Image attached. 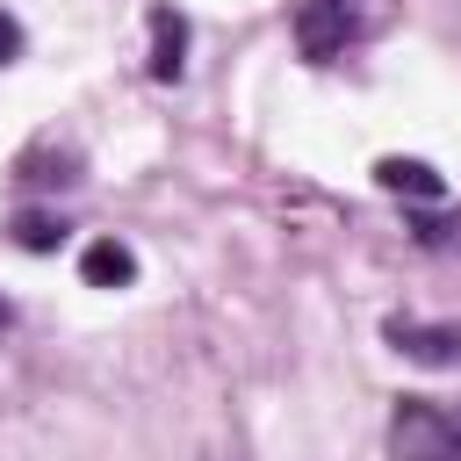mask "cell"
Returning <instances> with one entry per match:
<instances>
[{
	"label": "cell",
	"instance_id": "obj_8",
	"mask_svg": "<svg viewBox=\"0 0 461 461\" xmlns=\"http://www.w3.org/2000/svg\"><path fill=\"white\" fill-rule=\"evenodd\" d=\"M22 43H29V36H22V22L0 7V65H14V58H22Z\"/></svg>",
	"mask_w": 461,
	"mask_h": 461
},
{
	"label": "cell",
	"instance_id": "obj_4",
	"mask_svg": "<svg viewBox=\"0 0 461 461\" xmlns=\"http://www.w3.org/2000/svg\"><path fill=\"white\" fill-rule=\"evenodd\" d=\"M144 29H151V79L158 86H173L180 72H187V14H173V7H151L144 14Z\"/></svg>",
	"mask_w": 461,
	"mask_h": 461
},
{
	"label": "cell",
	"instance_id": "obj_2",
	"mask_svg": "<svg viewBox=\"0 0 461 461\" xmlns=\"http://www.w3.org/2000/svg\"><path fill=\"white\" fill-rule=\"evenodd\" d=\"M353 0H295V50L310 65H331L346 43H353Z\"/></svg>",
	"mask_w": 461,
	"mask_h": 461
},
{
	"label": "cell",
	"instance_id": "obj_3",
	"mask_svg": "<svg viewBox=\"0 0 461 461\" xmlns=\"http://www.w3.org/2000/svg\"><path fill=\"white\" fill-rule=\"evenodd\" d=\"M382 339L418 360V367H461V324H418V317H389Z\"/></svg>",
	"mask_w": 461,
	"mask_h": 461
},
{
	"label": "cell",
	"instance_id": "obj_1",
	"mask_svg": "<svg viewBox=\"0 0 461 461\" xmlns=\"http://www.w3.org/2000/svg\"><path fill=\"white\" fill-rule=\"evenodd\" d=\"M389 461H461V411L432 396H403L389 411Z\"/></svg>",
	"mask_w": 461,
	"mask_h": 461
},
{
	"label": "cell",
	"instance_id": "obj_9",
	"mask_svg": "<svg viewBox=\"0 0 461 461\" xmlns=\"http://www.w3.org/2000/svg\"><path fill=\"white\" fill-rule=\"evenodd\" d=\"M7 324H14V303H7V295H0V331H7Z\"/></svg>",
	"mask_w": 461,
	"mask_h": 461
},
{
	"label": "cell",
	"instance_id": "obj_5",
	"mask_svg": "<svg viewBox=\"0 0 461 461\" xmlns=\"http://www.w3.org/2000/svg\"><path fill=\"white\" fill-rule=\"evenodd\" d=\"M375 187H382V194H403V202H439V194H447V180H439L425 158H396V151L375 166Z\"/></svg>",
	"mask_w": 461,
	"mask_h": 461
},
{
	"label": "cell",
	"instance_id": "obj_7",
	"mask_svg": "<svg viewBox=\"0 0 461 461\" xmlns=\"http://www.w3.org/2000/svg\"><path fill=\"white\" fill-rule=\"evenodd\" d=\"M7 230H14L22 252H58V245H65V216H58V209H22Z\"/></svg>",
	"mask_w": 461,
	"mask_h": 461
},
{
	"label": "cell",
	"instance_id": "obj_6",
	"mask_svg": "<svg viewBox=\"0 0 461 461\" xmlns=\"http://www.w3.org/2000/svg\"><path fill=\"white\" fill-rule=\"evenodd\" d=\"M79 281H86V288H130V281H137V252H130L122 238H94V245L79 252Z\"/></svg>",
	"mask_w": 461,
	"mask_h": 461
}]
</instances>
